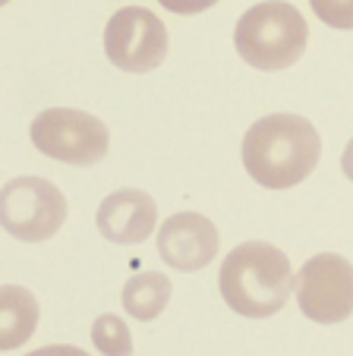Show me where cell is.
Listing matches in <instances>:
<instances>
[{
    "label": "cell",
    "mask_w": 353,
    "mask_h": 356,
    "mask_svg": "<svg viewBox=\"0 0 353 356\" xmlns=\"http://www.w3.org/2000/svg\"><path fill=\"white\" fill-rule=\"evenodd\" d=\"M218 284L224 302L237 316L268 318L284 309L297 275L290 268V259L278 246L265 240H249L230 249V256H224Z\"/></svg>",
    "instance_id": "2"
},
{
    "label": "cell",
    "mask_w": 353,
    "mask_h": 356,
    "mask_svg": "<svg viewBox=\"0 0 353 356\" xmlns=\"http://www.w3.org/2000/svg\"><path fill=\"white\" fill-rule=\"evenodd\" d=\"M29 356H88V353L86 350H79V347H70V343H51V347L32 350Z\"/></svg>",
    "instance_id": "15"
},
{
    "label": "cell",
    "mask_w": 353,
    "mask_h": 356,
    "mask_svg": "<svg viewBox=\"0 0 353 356\" xmlns=\"http://www.w3.org/2000/svg\"><path fill=\"white\" fill-rule=\"evenodd\" d=\"M322 139L300 114H268L243 136V168L259 186L290 189L315 170Z\"/></svg>",
    "instance_id": "1"
},
{
    "label": "cell",
    "mask_w": 353,
    "mask_h": 356,
    "mask_svg": "<svg viewBox=\"0 0 353 356\" xmlns=\"http://www.w3.org/2000/svg\"><path fill=\"white\" fill-rule=\"evenodd\" d=\"M38 328V300L26 287L3 284L0 290V347L16 350Z\"/></svg>",
    "instance_id": "10"
},
{
    "label": "cell",
    "mask_w": 353,
    "mask_h": 356,
    "mask_svg": "<svg viewBox=\"0 0 353 356\" xmlns=\"http://www.w3.org/2000/svg\"><path fill=\"white\" fill-rule=\"evenodd\" d=\"M340 170H344V177H347V180H353V139L347 142L344 155H340Z\"/></svg>",
    "instance_id": "16"
},
{
    "label": "cell",
    "mask_w": 353,
    "mask_h": 356,
    "mask_svg": "<svg viewBox=\"0 0 353 356\" xmlns=\"http://www.w3.org/2000/svg\"><path fill=\"white\" fill-rule=\"evenodd\" d=\"M32 145L63 164H95L111 148V129L95 114L76 108H47L32 120Z\"/></svg>",
    "instance_id": "4"
},
{
    "label": "cell",
    "mask_w": 353,
    "mask_h": 356,
    "mask_svg": "<svg viewBox=\"0 0 353 356\" xmlns=\"http://www.w3.org/2000/svg\"><path fill=\"white\" fill-rule=\"evenodd\" d=\"M92 343L104 356H133V334L120 316H98L92 325Z\"/></svg>",
    "instance_id": "12"
},
{
    "label": "cell",
    "mask_w": 353,
    "mask_h": 356,
    "mask_svg": "<svg viewBox=\"0 0 353 356\" xmlns=\"http://www.w3.org/2000/svg\"><path fill=\"white\" fill-rule=\"evenodd\" d=\"M164 10H171V13L177 16H196V13H205V10H212L218 0H158Z\"/></svg>",
    "instance_id": "14"
},
{
    "label": "cell",
    "mask_w": 353,
    "mask_h": 356,
    "mask_svg": "<svg viewBox=\"0 0 353 356\" xmlns=\"http://www.w3.org/2000/svg\"><path fill=\"white\" fill-rule=\"evenodd\" d=\"M309 7L325 26L340 29V32L353 29V0H309Z\"/></svg>",
    "instance_id": "13"
},
{
    "label": "cell",
    "mask_w": 353,
    "mask_h": 356,
    "mask_svg": "<svg viewBox=\"0 0 353 356\" xmlns=\"http://www.w3.org/2000/svg\"><path fill=\"white\" fill-rule=\"evenodd\" d=\"M297 306L319 325H338L353 312V265L344 256L319 252L297 271Z\"/></svg>",
    "instance_id": "6"
},
{
    "label": "cell",
    "mask_w": 353,
    "mask_h": 356,
    "mask_svg": "<svg viewBox=\"0 0 353 356\" xmlns=\"http://www.w3.org/2000/svg\"><path fill=\"white\" fill-rule=\"evenodd\" d=\"M104 54L123 73H152L167 57L164 22L146 7H120L107 19Z\"/></svg>",
    "instance_id": "7"
},
{
    "label": "cell",
    "mask_w": 353,
    "mask_h": 356,
    "mask_svg": "<svg viewBox=\"0 0 353 356\" xmlns=\"http://www.w3.org/2000/svg\"><path fill=\"white\" fill-rule=\"evenodd\" d=\"M309 41V26L303 13L284 0L256 3L237 19L233 47L256 70H287L303 57Z\"/></svg>",
    "instance_id": "3"
},
{
    "label": "cell",
    "mask_w": 353,
    "mask_h": 356,
    "mask_svg": "<svg viewBox=\"0 0 353 356\" xmlns=\"http://www.w3.org/2000/svg\"><path fill=\"white\" fill-rule=\"evenodd\" d=\"M171 281L158 271H142L133 275L123 287V309L139 322H152L164 312V306L171 302Z\"/></svg>",
    "instance_id": "11"
},
{
    "label": "cell",
    "mask_w": 353,
    "mask_h": 356,
    "mask_svg": "<svg viewBox=\"0 0 353 356\" xmlns=\"http://www.w3.org/2000/svg\"><path fill=\"white\" fill-rule=\"evenodd\" d=\"M218 227L199 211H177L158 230V252L171 268L199 271L218 256Z\"/></svg>",
    "instance_id": "8"
},
{
    "label": "cell",
    "mask_w": 353,
    "mask_h": 356,
    "mask_svg": "<svg viewBox=\"0 0 353 356\" xmlns=\"http://www.w3.org/2000/svg\"><path fill=\"white\" fill-rule=\"evenodd\" d=\"M95 221H98V230L104 234V240L133 246V243H142L155 234L158 205L142 189H117L98 205Z\"/></svg>",
    "instance_id": "9"
},
{
    "label": "cell",
    "mask_w": 353,
    "mask_h": 356,
    "mask_svg": "<svg viewBox=\"0 0 353 356\" xmlns=\"http://www.w3.org/2000/svg\"><path fill=\"white\" fill-rule=\"evenodd\" d=\"M3 230L16 240L41 243L51 240L67 221V199L51 180L41 177H16L7 180L0 195Z\"/></svg>",
    "instance_id": "5"
}]
</instances>
